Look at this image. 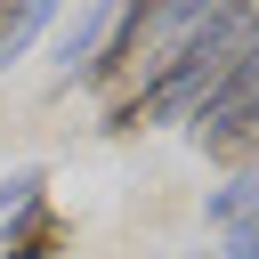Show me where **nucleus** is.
Listing matches in <instances>:
<instances>
[{
  "label": "nucleus",
  "instance_id": "nucleus-6",
  "mask_svg": "<svg viewBox=\"0 0 259 259\" xmlns=\"http://www.w3.org/2000/svg\"><path fill=\"white\" fill-rule=\"evenodd\" d=\"M227 259H259V227H235L227 235Z\"/></svg>",
  "mask_w": 259,
  "mask_h": 259
},
{
  "label": "nucleus",
  "instance_id": "nucleus-1",
  "mask_svg": "<svg viewBox=\"0 0 259 259\" xmlns=\"http://www.w3.org/2000/svg\"><path fill=\"white\" fill-rule=\"evenodd\" d=\"M194 24H202V8H194V0H178V8H162V0L113 8V24H105V40H97V57L81 65V81H89V89H105L113 105H130V97L170 65V49H178Z\"/></svg>",
  "mask_w": 259,
  "mask_h": 259
},
{
  "label": "nucleus",
  "instance_id": "nucleus-2",
  "mask_svg": "<svg viewBox=\"0 0 259 259\" xmlns=\"http://www.w3.org/2000/svg\"><path fill=\"white\" fill-rule=\"evenodd\" d=\"M73 243V219L40 194V202H24L16 219H8V235H0V259H57Z\"/></svg>",
  "mask_w": 259,
  "mask_h": 259
},
{
  "label": "nucleus",
  "instance_id": "nucleus-4",
  "mask_svg": "<svg viewBox=\"0 0 259 259\" xmlns=\"http://www.w3.org/2000/svg\"><path fill=\"white\" fill-rule=\"evenodd\" d=\"M251 202H259V178H251V170H235V178H227V186L210 194V219H219V227L235 235V227H251Z\"/></svg>",
  "mask_w": 259,
  "mask_h": 259
},
{
  "label": "nucleus",
  "instance_id": "nucleus-3",
  "mask_svg": "<svg viewBox=\"0 0 259 259\" xmlns=\"http://www.w3.org/2000/svg\"><path fill=\"white\" fill-rule=\"evenodd\" d=\"M105 24H113V8H81V24H65V40H57V65H65V73H81V65L97 57Z\"/></svg>",
  "mask_w": 259,
  "mask_h": 259
},
{
  "label": "nucleus",
  "instance_id": "nucleus-5",
  "mask_svg": "<svg viewBox=\"0 0 259 259\" xmlns=\"http://www.w3.org/2000/svg\"><path fill=\"white\" fill-rule=\"evenodd\" d=\"M40 186H49L40 170H16V178H0V219H16L24 202H40Z\"/></svg>",
  "mask_w": 259,
  "mask_h": 259
}]
</instances>
